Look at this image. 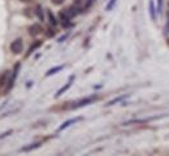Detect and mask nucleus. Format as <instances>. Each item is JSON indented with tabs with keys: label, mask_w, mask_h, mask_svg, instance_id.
Segmentation results:
<instances>
[{
	"label": "nucleus",
	"mask_w": 169,
	"mask_h": 156,
	"mask_svg": "<svg viewBox=\"0 0 169 156\" xmlns=\"http://www.w3.org/2000/svg\"><path fill=\"white\" fill-rule=\"evenodd\" d=\"M96 99V96L94 95V96H89V98H83V99H81V100H78L73 105H72V109H76V108H81V107H84V105H87V104H91V103L94 102Z\"/></svg>",
	"instance_id": "f257e3e1"
},
{
	"label": "nucleus",
	"mask_w": 169,
	"mask_h": 156,
	"mask_svg": "<svg viewBox=\"0 0 169 156\" xmlns=\"http://www.w3.org/2000/svg\"><path fill=\"white\" fill-rule=\"evenodd\" d=\"M24 49V43H22V39H16L14 42L11 43V51L13 54H21Z\"/></svg>",
	"instance_id": "f03ea898"
},
{
	"label": "nucleus",
	"mask_w": 169,
	"mask_h": 156,
	"mask_svg": "<svg viewBox=\"0 0 169 156\" xmlns=\"http://www.w3.org/2000/svg\"><path fill=\"white\" fill-rule=\"evenodd\" d=\"M73 81H74V76H72V77H70V79L68 81V83H67V85H64V86H62L60 90H59L55 94V98H59V96H61V95H62V94H64L65 91H68V90L70 89V86L73 85Z\"/></svg>",
	"instance_id": "7ed1b4c3"
},
{
	"label": "nucleus",
	"mask_w": 169,
	"mask_h": 156,
	"mask_svg": "<svg viewBox=\"0 0 169 156\" xmlns=\"http://www.w3.org/2000/svg\"><path fill=\"white\" fill-rule=\"evenodd\" d=\"M18 70H20V64H17V65H16V68H14L13 73H12V76H11V79L8 81L7 91H9V90H11L12 87H13V85H14V81H16V77H17V74H18Z\"/></svg>",
	"instance_id": "20e7f679"
},
{
	"label": "nucleus",
	"mask_w": 169,
	"mask_h": 156,
	"mask_svg": "<svg viewBox=\"0 0 169 156\" xmlns=\"http://www.w3.org/2000/svg\"><path fill=\"white\" fill-rule=\"evenodd\" d=\"M59 17H60L61 25H62L64 27H68V26L70 25V22H69V21H70V17L67 14V12H65V11H61L60 13H59Z\"/></svg>",
	"instance_id": "39448f33"
},
{
	"label": "nucleus",
	"mask_w": 169,
	"mask_h": 156,
	"mask_svg": "<svg viewBox=\"0 0 169 156\" xmlns=\"http://www.w3.org/2000/svg\"><path fill=\"white\" fill-rule=\"evenodd\" d=\"M81 120H82V117H74V118H70V120L65 121V122L59 127V132H62V130H65L67 127H69L72 124H76V122H78V121H81Z\"/></svg>",
	"instance_id": "423d86ee"
},
{
	"label": "nucleus",
	"mask_w": 169,
	"mask_h": 156,
	"mask_svg": "<svg viewBox=\"0 0 169 156\" xmlns=\"http://www.w3.org/2000/svg\"><path fill=\"white\" fill-rule=\"evenodd\" d=\"M40 31H42V26H40L39 24H34V25H31V26L29 27V34H30V35H33V36L38 35Z\"/></svg>",
	"instance_id": "0eeeda50"
},
{
	"label": "nucleus",
	"mask_w": 169,
	"mask_h": 156,
	"mask_svg": "<svg viewBox=\"0 0 169 156\" xmlns=\"http://www.w3.org/2000/svg\"><path fill=\"white\" fill-rule=\"evenodd\" d=\"M148 9H150V16H151L152 20H156V13H158V11H156L155 8V4H154V0H150L148 1Z\"/></svg>",
	"instance_id": "6e6552de"
},
{
	"label": "nucleus",
	"mask_w": 169,
	"mask_h": 156,
	"mask_svg": "<svg viewBox=\"0 0 169 156\" xmlns=\"http://www.w3.org/2000/svg\"><path fill=\"white\" fill-rule=\"evenodd\" d=\"M62 69H64V65H59V67H54V68H51L49 70H47L46 76H47V77H48V76H54V74L59 73V72H61Z\"/></svg>",
	"instance_id": "1a4fd4ad"
},
{
	"label": "nucleus",
	"mask_w": 169,
	"mask_h": 156,
	"mask_svg": "<svg viewBox=\"0 0 169 156\" xmlns=\"http://www.w3.org/2000/svg\"><path fill=\"white\" fill-rule=\"evenodd\" d=\"M127 96H129V95L117 96V98H115V99H112V100H109V102H108V103H107V104H105V105H107V107H111V105H115L116 103H120V102H122L124 99H126V98H127Z\"/></svg>",
	"instance_id": "9d476101"
},
{
	"label": "nucleus",
	"mask_w": 169,
	"mask_h": 156,
	"mask_svg": "<svg viewBox=\"0 0 169 156\" xmlns=\"http://www.w3.org/2000/svg\"><path fill=\"white\" fill-rule=\"evenodd\" d=\"M40 46H42V40H38V42H37V43H34V44H33V46H31L30 48H29V51H27L26 56H30V55L34 52V49H37V48H38V47H40Z\"/></svg>",
	"instance_id": "9b49d317"
},
{
	"label": "nucleus",
	"mask_w": 169,
	"mask_h": 156,
	"mask_svg": "<svg viewBox=\"0 0 169 156\" xmlns=\"http://www.w3.org/2000/svg\"><path fill=\"white\" fill-rule=\"evenodd\" d=\"M47 14H48V18H49V24L52 25V26H56L59 22H57V20L55 18V16H54V13H52L51 11H47Z\"/></svg>",
	"instance_id": "f8f14e48"
},
{
	"label": "nucleus",
	"mask_w": 169,
	"mask_h": 156,
	"mask_svg": "<svg viewBox=\"0 0 169 156\" xmlns=\"http://www.w3.org/2000/svg\"><path fill=\"white\" fill-rule=\"evenodd\" d=\"M39 146H40V143H33V145L27 146V147H22V148H21V151H22V152H27V151L34 150V148H38Z\"/></svg>",
	"instance_id": "ddd939ff"
},
{
	"label": "nucleus",
	"mask_w": 169,
	"mask_h": 156,
	"mask_svg": "<svg viewBox=\"0 0 169 156\" xmlns=\"http://www.w3.org/2000/svg\"><path fill=\"white\" fill-rule=\"evenodd\" d=\"M65 12H67V14L69 16V17L72 18V17H74V16L77 14V11H76V8L74 7H70V8H68V9H64Z\"/></svg>",
	"instance_id": "4468645a"
},
{
	"label": "nucleus",
	"mask_w": 169,
	"mask_h": 156,
	"mask_svg": "<svg viewBox=\"0 0 169 156\" xmlns=\"http://www.w3.org/2000/svg\"><path fill=\"white\" fill-rule=\"evenodd\" d=\"M35 13H37V16L39 17V20H40V21L44 20V17H43V11H42V7H40V5H38V7H37Z\"/></svg>",
	"instance_id": "2eb2a0df"
},
{
	"label": "nucleus",
	"mask_w": 169,
	"mask_h": 156,
	"mask_svg": "<svg viewBox=\"0 0 169 156\" xmlns=\"http://www.w3.org/2000/svg\"><path fill=\"white\" fill-rule=\"evenodd\" d=\"M116 1H117V0H109V3L107 4V7H105V9H107V11H111V9L115 7Z\"/></svg>",
	"instance_id": "dca6fc26"
},
{
	"label": "nucleus",
	"mask_w": 169,
	"mask_h": 156,
	"mask_svg": "<svg viewBox=\"0 0 169 156\" xmlns=\"http://www.w3.org/2000/svg\"><path fill=\"white\" fill-rule=\"evenodd\" d=\"M161 8H163V0H159V4H158V12L159 13L161 12Z\"/></svg>",
	"instance_id": "f3484780"
},
{
	"label": "nucleus",
	"mask_w": 169,
	"mask_h": 156,
	"mask_svg": "<svg viewBox=\"0 0 169 156\" xmlns=\"http://www.w3.org/2000/svg\"><path fill=\"white\" fill-rule=\"evenodd\" d=\"M52 3H54L55 5H60V4L64 3V0H52Z\"/></svg>",
	"instance_id": "a211bd4d"
},
{
	"label": "nucleus",
	"mask_w": 169,
	"mask_h": 156,
	"mask_svg": "<svg viewBox=\"0 0 169 156\" xmlns=\"http://www.w3.org/2000/svg\"><path fill=\"white\" fill-rule=\"evenodd\" d=\"M9 134H12V130H8V132H7V133H4V134H0V138H4V137L9 135Z\"/></svg>",
	"instance_id": "6ab92c4d"
},
{
	"label": "nucleus",
	"mask_w": 169,
	"mask_h": 156,
	"mask_svg": "<svg viewBox=\"0 0 169 156\" xmlns=\"http://www.w3.org/2000/svg\"><path fill=\"white\" fill-rule=\"evenodd\" d=\"M52 35H54V31H52L51 29H48L47 30V36H52Z\"/></svg>",
	"instance_id": "aec40b11"
},
{
	"label": "nucleus",
	"mask_w": 169,
	"mask_h": 156,
	"mask_svg": "<svg viewBox=\"0 0 169 156\" xmlns=\"http://www.w3.org/2000/svg\"><path fill=\"white\" fill-rule=\"evenodd\" d=\"M82 1H83V0H74V3H76V4H81Z\"/></svg>",
	"instance_id": "412c9836"
},
{
	"label": "nucleus",
	"mask_w": 169,
	"mask_h": 156,
	"mask_svg": "<svg viewBox=\"0 0 169 156\" xmlns=\"http://www.w3.org/2000/svg\"><path fill=\"white\" fill-rule=\"evenodd\" d=\"M167 33H169V18H168V22H167Z\"/></svg>",
	"instance_id": "4be33fe9"
},
{
	"label": "nucleus",
	"mask_w": 169,
	"mask_h": 156,
	"mask_svg": "<svg viewBox=\"0 0 169 156\" xmlns=\"http://www.w3.org/2000/svg\"><path fill=\"white\" fill-rule=\"evenodd\" d=\"M21 1H24V3H29V1H31V0H21Z\"/></svg>",
	"instance_id": "5701e85b"
}]
</instances>
